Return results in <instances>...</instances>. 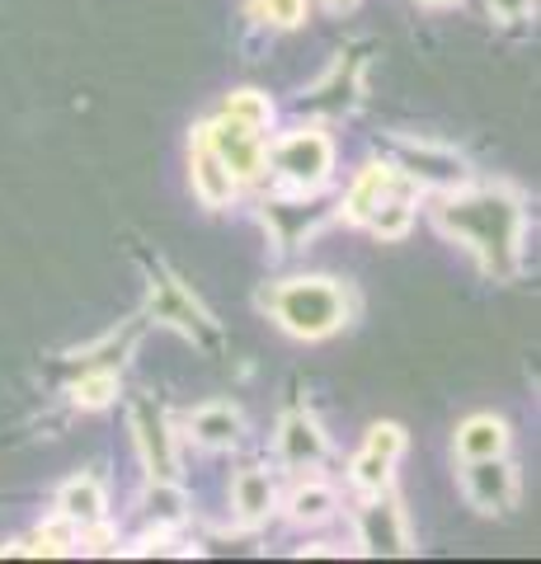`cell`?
Segmentation results:
<instances>
[{"mask_svg": "<svg viewBox=\"0 0 541 564\" xmlns=\"http://www.w3.org/2000/svg\"><path fill=\"white\" fill-rule=\"evenodd\" d=\"M363 536H368V551L377 555H400L405 551V532H400V508L396 503H377L363 513Z\"/></svg>", "mask_w": 541, "mask_h": 564, "instance_id": "obj_7", "label": "cell"}, {"mask_svg": "<svg viewBox=\"0 0 541 564\" xmlns=\"http://www.w3.org/2000/svg\"><path fill=\"white\" fill-rule=\"evenodd\" d=\"M273 165L283 170L292 184L316 188L325 180V170H329V141L316 137V132H296L273 151Z\"/></svg>", "mask_w": 541, "mask_h": 564, "instance_id": "obj_3", "label": "cell"}, {"mask_svg": "<svg viewBox=\"0 0 541 564\" xmlns=\"http://www.w3.org/2000/svg\"><path fill=\"white\" fill-rule=\"evenodd\" d=\"M194 184H198V198H203L207 207H221L226 198H231V188H236L231 170H226L221 155L207 147V137L198 141V155H194Z\"/></svg>", "mask_w": 541, "mask_h": 564, "instance_id": "obj_6", "label": "cell"}, {"mask_svg": "<svg viewBox=\"0 0 541 564\" xmlns=\"http://www.w3.org/2000/svg\"><path fill=\"white\" fill-rule=\"evenodd\" d=\"M118 395V377L113 372H95V377H85L80 386H76V404H109Z\"/></svg>", "mask_w": 541, "mask_h": 564, "instance_id": "obj_21", "label": "cell"}, {"mask_svg": "<svg viewBox=\"0 0 541 564\" xmlns=\"http://www.w3.org/2000/svg\"><path fill=\"white\" fill-rule=\"evenodd\" d=\"M410 161H414V174H424V180L462 184V161H452V155H439V151H410Z\"/></svg>", "mask_w": 541, "mask_h": 564, "instance_id": "obj_16", "label": "cell"}, {"mask_svg": "<svg viewBox=\"0 0 541 564\" xmlns=\"http://www.w3.org/2000/svg\"><path fill=\"white\" fill-rule=\"evenodd\" d=\"M194 433L203 437V443H213V447H226V443H236L240 437V419L231 410H203L194 419Z\"/></svg>", "mask_w": 541, "mask_h": 564, "instance_id": "obj_15", "label": "cell"}, {"mask_svg": "<svg viewBox=\"0 0 541 564\" xmlns=\"http://www.w3.org/2000/svg\"><path fill=\"white\" fill-rule=\"evenodd\" d=\"M391 462H396V456L368 447V452H363L358 462H354V480H358L363 489H381V485H387V475H391Z\"/></svg>", "mask_w": 541, "mask_h": 564, "instance_id": "obj_20", "label": "cell"}, {"mask_svg": "<svg viewBox=\"0 0 541 564\" xmlns=\"http://www.w3.org/2000/svg\"><path fill=\"white\" fill-rule=\"evenodd\" d=\"M151 306H155V315H174V325H184L188 334L203 329V311L188 306V296L174 288V282H161V296H151Z\"/></svg>", "mask_w": 541, "mask_h": 564, "instance_id": "obj_13", "label": "cell"}, {"mask_svg": "<svg viewBox=\"0 0 541 564\" xmlns=\"http://www.w3.org/2000/svg\"><path fill=\"white\" fill-rule=\"evenodd\" d=\"M226 118H236V122H246V128H269V99L264 95H255V90H240L231 95V104H226Z\"/></svg>", "mask_w": 541, "mask_h": 564, "instance_id": "obj_17", "label": "cell"}, {"mask_svg": "<svg viewBox=\"0 0 541 564\" xmlns=\"http://www.w3.org/2000/svg\"><path fill=\"white\" fill-rule=\"evenodd\" d=\"M410 217H414V212H410V203H387V207H372V231L377 236H387V240H396V236H405L410 231Z\"/></svg>", "mask_w": 541, "mask_h": 564, "instance_id": "obj_19", "label": "cell"}, {"mask_svg": "<svg viewBox=\"0 0 541 564\" xmlns=\"http://www.w3.org/2000/svg\"><path fill=\"white\" fill-rule=\"evenodd\" d=\"M325 6H329V10H344V6H354V0H325Z\"/></svg>", "mask_w": 541, "mask_h": 564, "instance_id": "obj_24", "label": "cell"}, {"mask_svg": "<svg viewBox=\"0 0 541 564\" xmlns=\"http://www.w3.org/2000/svg\"><path fill=\"white\" fill-rule=\"evenodd\" d=\"M470 499H476L485 513H499V508H509L513 503V470L499 466L495 456L476 462V470H470Z\"/></svg>", "mask_w": 541, "mask_h": 564, "instance_id": "obj_5", "label": "cell"}, {"mask_svg": "<svg viewBox=\"0 0 541 564\" xmlns=\"http://www.w3.org/2000/svg\"><path fill=\"white\" fill-rule=\"evenodd\" d=\"M207 147L221 155V165L231 170V180H255L259 174V141H255V128H246V122L226 118L221 128H213Z\"/></svg>", "mask_w": 541, "mask_h": 564, "instance_id": "obj_4", "label": "cell"}, {"mask_svg": "<svg viewBox=\"0 0 541 564\" xmlns=\"http://www.w3.org/2000/svg\"><path fill=\"white\" fill-rule=\"evenodd\" d=\"M490 6L504 14V20H518V14H528L532 0H490Z\"/></svg>", "mask_w": 541, "mask_h": 564, "instance_id": "obj_23", "label": "cell"}, {"mask_svg": "<svg viewBox=\"0 0 541 564\" xmlns=\"http://www.w3.org/2000/svg\"><path fill=\"white\" fill-rule=\"evenodd\" d=\"M273 315L283 321L292 334L302 339H321V334L339 329L344 325V292L325 278H311V282H288V288L273 292Z\"/></svg>", "mask_w": 541, "mask_h": 564, "instance_id": "obj_2", "label": "cell"}, {"mask_svg": "<svg viewBox=\"0 0 541 564\" xmlns=\"http://www.w3.org/2000/svg\"><path fill=\"white\" fill-rule=\"evenodd\" d=\"M504 443H509V433H504L499 419H470L466 429L457 433V447L466 462H485V456H499Z\"/></svg>", "mask_w": 541, "mask_h": 564, "instance_id": "obj_8", "label": "cell"}, {"mask_svg": "<svg viewBox=\"0 0 541 564\" xmlns=\"http://www.w3.org/2000/svg\"><path fill=\"white\" fill-rule=\"evenodd\" d=\"M443 226L457 240H466L470 250L485 254L490 273H509V263L518 254V207L499 193H470L443 207Z\"/></svg>", "mask_w": 541, "mask_h": 564, "instance_id": "obj_1", "label": "cell"}, {"mask_svg": "<svg viewBox=\"0 0 541 564\" xmlns=\"http://www.w3.org/2000/svg\"><path fill=\"white\" fill-rule=\"evenodd\" d=\"M62 518L66 522H80V527H90L104 518V494L95 480H72L62 489Z\"/></svg>", "mask_w": 541, "mask_h": 564, "instance_id": "obj_9", "label": "cell"}, {"mask_svg": "<svg viewBox=\"0 0 541 564\" xmlns=\"http://www.w3.org/2000/svg\"><path fill=\"white\" fill-rule=\"evenodd\" d=\"M429 6H452V0H429Z\"/></svg>", "mask_w": 541, "mask_h": 564, "instance_id": "obj_25", "label": "cell"}, {"mask_svg": "<svg viewBox=\"0 0 541 564\" xmlns=\"http://www.w3.org/2000/svg\"><path fill=\"white\" fill-rule=\"evenodd\" d=\"M259 10H264L273 24H283V29H288V24H296V20L306 14V0H264Z\"/></svg>", "mask_w": 541, "mask_h": 564, "instance_id": "obj_22", "label": "cell"}, {"mask_svg": "<svg viewBox=\"0 0 541 564\" xmlns=\"http://www.w3.org/2000/svg\"><path fill=\"white\" fill-rule=\"evenodd\" d=\"M269 503H273V485H269V475H259V470H246L236 480V508H240V518L255 522V518H264L269 513Z\"/></svg>", "mask_w": 541, "mask_h": 564, "instance_id": "obj_10", "label": "cell"}, {"mask_svg": "<svg viewBox=\"0 0 541 564\" xmlns=\"http://www.w3.org/2000/svg\"><path fill=\"white\" fill-rule=\"evenodd\" d=\"M137 423H142V447H147V462H151V475H165L174 470V456H170V443H165V429H161V419H151V410L142 404L137 410Z\"/></svg>", "mask_w": 541, "mask_h": 564, "instance_id": "obj_11", "label": "cell"}, {"mask_svg": "<svg viewBox=\"0 0 541 564\" xmlns=\"http://www.w3.org/2000/svg\"><path fill=\"white\" fill-rule=\"evenodd\" d=\"M329 508H335V494L321 489V485H311V489H296V494H292V518H296V522H321Z\"/></svg>", "mask_w": 541, "mask_h": 564, "instance_id": "obj_18", "label": "cell"}, {"mask_svg": "<svg viewBox=\"0 0 541 564\" xmlns=\"http://www.w3.org/2000/svg\"><path fill=\"white\" fill-rule=\"evenodd\" d=\"M387 184H391L387 170H368V174H363V180L354 184V193H348V217H354V221H368L372 207L381 203V193H387Z\"/></svg>", "mask_w": 541, "mask_h": 564, "instance_id": "obj_14", "label": "cell"}, {"mask_svg": "<svg viewBox=\"0 0 541 564\" xmlns=\"http://www.w3.org/2000/svg\"><path fill=\"white\" fill-rule=\"evenodd\" d=\"M321 452H325V443H321L316 423L311 419H288V429H283V456L288 462H316Z\"/></svg>", "mask_w": 541, "mask_h": 564, "instance_id": "obj_12", "label": "cell"}]
</instances>
